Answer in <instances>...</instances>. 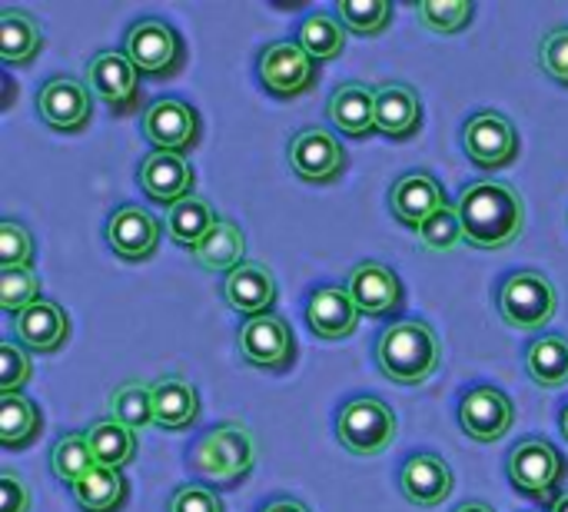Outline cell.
I'll return each instance as SVG.
<instances>
[{"instance_id":"obj_45","label":"cell","mask_w":568,"mask_h":512,"mask_svg":"<svg viewBox=\"0 0 568 512\" xmlns=\"http://www.w3.org/2000/svg\"><path fill=\"white\" fill-rule=\"evenodd\" d=\"M0 512H30V490L13 470L0 473Z\"/></svg>"},{"instance_id":"obj_16","label":"cell","mask_w":568,"mask_h":512,"mask_svg":"<svg viewBox=\"0 0 568 512\" xmlns=\"http://www.w3.org/2000/svg\"><path fill=\"white\" fill-rule=\"evenodd\" d=\"M443 207H449L446 190H443V183H439L433 173H426V170L403 173V177L393 183V190H389V210H393V217H396L403 227L416 230V233H419V227H423L433 213H439Z\"/></svg>"},{"instance_id":"obj_5","label":"cell","mask_w":568,"mask_h":512,"mask_svg":"<svg viewBox=\"0 0 568 512\" xmlns=\"http://www.w3.org/2000/svg\"><path fill=\"white\" fill-rule=\"evenodd\" d=\"M399 433L396 413L379 396H356L339 406L336 436L353 456H379L393 446Z\"/></svg>"},{"instance_id":"obj_29","label":"cell","mask_w":568,"mask_h":512,"mask_svg":"<svg viewBox=\"0 0 568 512\" xmlns=\"http://www.w3.org/2000/svg\"><path fill=\"white\" fill-rule=\"evenodd\" d=\"M216 213H213V203L210 200H203V197H196V193H190V197H183L180 203H173V207H166V220H163V227H166V233L180 243V247H196L213 227H216Z\"/></svg>"},{"instance_id":"obj_48","label":"cell","mask_w":568,"mask_h":512,"mask_svg":"<svg viewBox=\"0 0 568 512\" xmlns=\"http://www.w3.org/2000/svg\"><path fill=\"white\" fill-rule=\"evenodd\" d=\"M552 512H568V493H562V496L552 503Z\"/></svg>"},{"instance_id":"obj_23","label":"cell","mask_w":568,"mask_h":512,"mask_svg":"<svg viewBox=\"0 0 568 512\" xmlns=\"http://www.w3.org/2000/svg\"><path fill=\"white\" fill-rule=\"evenodd\" d=\"M13 333L30 353H53L70 337V317L53 300H37L13 317Z\"/></svg>"},{"instance_id":"obj_3","label":"cell","mask_w":568,"mask_h":512,"mask_svg":"<svg viewBox=\"0 0 568 512\" xmlns=\"http://www.w3.org/2000/svg\"><path fill=\"white\" fill-rule=\"evenodd\" d=\"M256 456H260L256 436L243 423L230 420V423L206 430L196 440L190 453V470L210 486H236L240 480L250 476V470L256 466Z\"/></svg>"},{"instance_id":"obj_26","label":"cell","mask_w":568,"mask_h":512,"mask_svg":"<svg viewBox=\"0 0 568 512\" xmlns=\"http://www.w3.org/2000/svg\"><path fill=\"white\" fill-rule=\"evenodd\" d=\"M200 416V393L193 383L180 377H166L153 383V423L166 433L193 426Z\"/></svg>"},{"instance_id":"obj_32","label":"cell","mask_w":568,"mask_h":512,"mask_svg":"<svg viewBox=\"0 0 568 512\" xmlns=\"http://www.w3.org/2000/svg\"><path fill=\"white\" fill-rule=\"evenodd\" d=\"M526 370L536 386L559 390L568 383V340L566 337H536L526 350Z\"/></svg>"},{"instance_id":"obj_18","label":"cell","mask_w":568,"mask_h":512,"mask_svg":"<svg viewBox=\"0 0 568 512\" xmlns=\"http://www.w3.org/2000/svg\"><path fill=\"white\" fill-rule=\"evenodd\" d=\"M456 490V476L449 463L436 453H416L399 470V493L423 510L443 506Z\"/></svg>"},{"instance_id":"obj_13","label":"cell","mask_w":568,"mask_h":512,"mask_svg":"<svg viewBox=\"0 0 568 512\" xmlns=\"http://www.w3.org/2000/svg\"><path fill=\"white\" fill-rule=\"evenodd\" d=\"M90 107H93V93L83 80L77 77H50L40 90H37V113L40 120L57 130V133H77L90 123Z\"/></svg>"},{"instance_id":"obj_1","label":"cell","mask_w":568,"mask_h":512,"mask_svg":"<svg viewBox=\"0 0 568 512\" xmlns=\"http://www.w3.org/2000/svg\"><path fill=\"white\" fill-rule=\"evenodd\" d=\"M466 243L476 250H506L526 227V203L506 180L466 183L456 200Z\"/></svg>"},{"instance_id":"obj_36","label":"cell","mask_w":568,"mask_h":512,"mask_svg":"<svg viewBox=\"0 0 568 512\" xmlns=\"http://www.w3.org/2000/svg\"><path fill=\"white\" fill-rule=\"evenodd\" d=\"M110 416L133 433L150 426L153 423V386L140 383V380L116 386L110 396Z\"/></svg>"},{"instance_id":"obj_15","label":"cell","mask_w":568,"mask_h":512,"mask_svg":"<svg viewBox=\"0 0 568 512\" xmlns=\"http://www.w3.org/2000/svg\"><path fill=\"white\" fill-rule=\"evenodd\" d=\"M83 83L90 87V93L97 100H103L110 110L123 113L136 103V90H140V70L130 63L126 53L116 50H100L97 57H90L87 70H83Z\"/></svg>"},{"instance_id":"obj_20","label":"cell","mask_w":568,"mask_h":512,"mask_svg":"<svg viewBox=\"0 0 568 512\" xmlns=\"http://www.w3.org/2000/svg\"><path fill=\"white\" fill-rule=\"evenodd\" d=\"M136 180H140V190L153 203H166V207L193 193V167L186 163V157H176V153H160V150L146 153Z\"/></svg>"},{"instance_id":"obj_28","label":"cell","mask_w":568,"mask_h":512,"mask_svg":"<svg viewBox=\"0 0 568 512\" xmlns=\"http://www.w3.org/2000/svg\"><path fill=\"white\" fill-rule=\"evenodd\" d=\"M246 240L243 230L230 220H216V227L193 247V260L210 270V273H233L236 267H243L246 260Z\"/></svg>"},{"instance_id":"obj_17","label":"cell","mask_w":568,"mask_h":512,"mask_svg":"<svg viewBox=\"0 0 568 512\" xmlns=\"http://www.w3.org/2000/svg\"><path fill=\"white\" fill-rule=\"evenodd\" d=\"M106 243L123 260H150L160 250V220L133 203H123L106 220Z\"/></svg>"},{"instance_id":"obj_8","label":"cell","mask_w":568,"mask_h":512,"mask_svg":"<svg viewBox=\"0 0 568 512\" xmlns=\"http://www.w3.org/2000/svg\"><path fill=\"white\" fill-rule=\"evenodd\" d=\"M256 73H260V83L266 87V93H273L280 100L303 97L316 87V60L296 40L266 43L256 60Z\"/></svg>"},{"instance_id":"obj_25","label":"cell","mask_w":568,"mask_h":512,"mask_svg":"<svg viewBox=\"0 0 568 512\" xmlns=\"http://www.w3.org/2000/svg\"><path fill=\"white\" fill-rule=\"evenodd\" d=\"M423 123V100L409 83H386L376 90V130L406 140Z\"/></svg>"},{"instance_id":"obj_41","label":"cell","mask_w":568,"mask_h":512,"mask_svg":"<svg viewBox=\"0 0 568 512\" xmlns=\"http://www.w3.org/2000/svg\"><path fill=\"white\" fill-rule=\"evenodd\" d=\"M30 377H33V367H30L27 350L3 340L0 343V396H17L30 383Z\"/></svg>"},{"instance_id":"obj_42","label":"cell","mask_w":568,"mask_h":512,"mask_svg":"<svg viewBox=\"0 0 568 512\" xmlns=\"http://www.w3.org/2000/svg\"><path fill=\"white\" fill-rule=\"evenodd\" d=\"M33 263V237L27 227L3 220L0 223V270L30 267Z\"/></svg>"},{"instance_id":"obj_30","label":"cell","mask_w":568,"mask_h":512,"mask_svg":"<svg viewBox=\"0 0 568 512\" xmlns=\"http://www.w3.org/2000/svg\"><path fill=\"white\" fill-rule=\"evenodd\" d=\"M87 443H90L97 466H106V470H123L136 456V433L126 430L123 423H116L113 416L93 423L87 430Z\"/></svg>"},{"instance_id":"obj_27","label":"cell","mask_w":568,"mask_h":512,"mask_svg":"<svg viewBox=\"0 0 568 512\" xmlns=\"http://www.w3.org/2000/svg\"><path fill=\"white\" fill-rule=\"evenodd\" d=\"M43 47V30L33 13L3 7L0 10V60L7 67H27Z\"/></svg>"},{"instance_id":"obj_35","label":"cell","mask_w":568,"mask_h":512,"mask_svg":"<svg viewBox=\"0 0 568 512\" xmlns=\"http://www.w3.org/2000/svg\"><path fill=\"white\" fill-rule=\"evenodd\" d=\"M97 466L93 453H90V443H87V433H63L53 450H50V470L57 480L63 483H80L90 470Z\"/></svg>"},{"instance_id":"obj_34","label":"cell","mask_w":568,"mask_h":512,"mask_svg":"<svg viewBox=\"0 0 568 512\" xmlns=\"http://www.w3.org/2000/svg\"><path fill=\"white\" fill-rule=\"evenodd\" d=\"M43 416L30 396H0V443L7 450L30 446L40 436Z\"/></svg>"},{"instance_id":"obj_14","label":"cell","mask_w":568,"mask_h":512,"mask_svg":"<svg viewBox=\"0 0 568 512\" xmlns=\"http://www.w3.org/2000/svg\"><path fill=\"white\" fill-rule=\"evenodd\" d=\"M240 357L256 370H286L296 360V340L283 317L266 313L240 327Z\"/></svg>"},{"instance_id":"obj_44","label":"cell","mask_w":568,"mask_h":512,"mask_svg":"<svg viewBox=\"0 0 568 512\" xmlns=\"http://www.w3.org/2000/svg\"><path fill=\"white\" fill-rule=\"evenodd\" d=\"M166 512H223V503L213 490L206 486H180L170 496Z\"/></svg>"},{"instance_id":"obj_21","label":"cell","mask_w":568,"mask_h":512,"mask_svg":"<svg viewBox=\"0 0 568 512\" xmlns=\"http://www.w3.org/2000/svg\"><path fill=\"white\" fill-rule=\"evenodd\" d=\"M223 300L246 320L266 317L276 303V280L263 263H243L223 280Z\"/></svg>"},{"instance_id":"obj_43","label":"cell","mask_w":568,"mask_h":512,"mask_svg":"<svg viewBox=\"0 0 568 512\" xmlns=\"http://www.w3.org/2000/svg\"><path fill=\"white\" fill-rule=\"evenodd\" d=\"M539 63H542L546 77H552L556 83L568 87V27H556V30H549L542 37Z\"/></svg>"},{"instance_id":"obj_12","label":"cell","mask_w":568,"mask_h":512,"mask_svg":"<svg viewBox=\"0 0 568 512\" xmlns=\"http://www.w3.org/2000/svg\"><path fill=\"white\" fill-rule=\"evenodd\" d=\"M456 420L463 426V433L476 443H499L506 440V433L513 430L516 410L513 400L496 390V386H473L463 393Z\"/></svg>"},{"instance_id":"obj_46","label":"cell","mask_w":568,"mask_h":512,"mask_svg":"<svg viewBox=\"0 0 568 512\" xmlns=\"http://www.w3.org/2000/svg\"><path fill=\"white\" fill-rule=\"evenodd\" d=\"M260 512H310V506H306V503H300V500H293V496H280V500L263 503Z\"/></svg>"},{"instance_id":"obj_6","label":"cell","mask_w":568,"mask_h":512,"mask_svg":"<svg viewBox=\"0 0 568 512\" xmlns=\"http://www.w3.org/2000/svg\"><path fill=\"white\" fill-rule=\"evenodd\" d=\"M506 470H509V483L516 493L529 500H549L566 476V460L549 440L526 436L513 446Z\"/></svg>"},{"instance_id":"obj_10","label":"cell","mask_w":568,"mask_h":512,"mask_svg":"<svg viewBox=\"0 0 568 512\" xmlns=\"http://www.w3.org/2000/svg\"><path fill=\"white\" fill-rule=\"evenodd\" d=\"M140 130L150 140V147H156L160 153L186 157L200 140V113L186 100L160 97L143 110Z\"/></svg>"},{"instance_id":"obj_40","label":"cell","mask_w":568,"mask_h":512,"mask_svg":"<svg viewBox=\"0 0 568 512\" xmlns=\"http://www.w3.org/2000/svg\"><path fill=\"white\" fill-rule=\"evenodd\" d=\"M459 240H466L463 233V220H459V210L456 203L443 207L439 213H433L423 227H419V243L433 253H449L459 247Z\"/></svg>"},{"instance_id":"obj_4","label":"cell","mask_w":568,"mask_h":512,"mask_svg":"<svg viewBox=\"0 0 568 512\" xmlns=\"http://www.w3.org/2000/svg\"><path fill=\"white\" fill-rule=\"evenodd\" d=\"M496 303H499V317L513 330L536 333V330H542L556 317L559 293L549 283L546 273H539V270H516V273H509L503 280V287L496 293Z\"/></svg>"},{"instance_id":"obj_39","label":"cell","mask_w":568,"mask_h":512,"mask_svg":"<svg viewBox=\"0 0 568 512\" xmlns=\"http://www.w3.org/2000/svg\"><path fill=\"white\" fill-rule=\"evenodd\" d=\"M40 300V277L33 273V267H13V270H0V307L7 313H20L27 307H33Z\"/></svg>"},{"instance_id":"obj_19","label":"cell","mask_w":568,"mask_h":512,"mask_svg":"<svg viewBox=\"0 0 568 512\" xmlns=\"http://www.w3.org/2000/svg\"><path fill=\"white\" fill-rule=\"evenodd\" d=\"M346 290H349L353 303L359 307V313H366V317H389L393 310L403 307L399 277L386 263H376V260L356 263L349 270Z\"/></svg>"},{"instance_id":"obj_11","label":"cell","mask_w":568,"mask_h":512,"mask_svg":"<svg viewBox=\"0 0 568 512\" xmlns=\"http://www.w3.org/2000/svg\"><path fill=\"white\" fill-rule=\"evenodd\" d=\"M286 157H290L293 173L300 180H310V183H329L349 163L346 147L326 127H306V130H300L290 140V153Z\"/></svg>"},{"instance_id":"obj_38","label":"cell","mask_w":568,"mask_h":512,"mask_svg":"<svg viewBox=\"0 0 568 512\" xmlns=\"http://www.w3.org/2000/svg\"><path fill=\"white\" fill-rule=\"evenodd\" d=\"M416 13H419L426 30L456 33L473 20L476 3H469V0H423V3H416Z\"/></svg>"},{"instance_id":"obj_49","label":"cell","mask_w":568,"mask_h":512,"mask_svg":"<svg viewBox=\"0 0 568 512\" xmlns=\"http://www.w3.org/2000/svg\"><path fill=\"white\" fill-rule=\"evenodd\" d=\"M562 436H566V443H568V406L562 410Z\"/></svg>"},{"instance_id":"obj_24","label":"cell","mask_w":568,"mask_h":512,"mask_svg":"<svg viewBox=\"0 0 568 512\" xmlns=\"http://www.w3.org/2000/svg\"><path fill=\"white\" fill-rule=\"evenodd\" d=\"M326 113L339 133L363 140L376 130V93L366 83H339L326 103Z\"/></svg>"},{"instance_id":"obj_2","label":"cell","mask_w":568,"mask_h":512,"mask_svg":"<svg viewBox=\"0 0 568 512\" xmlns=\"http://www.w3.org/2000/svg\"><path fill=\"white\" fill-rule=\"evenodd\" d=\"M439 340L419 320H396L376 340L379 373L399 386H423L439 370Z\"/></svg>"},{"instance_id":"obj_9","label":"cell","mask_w":568,"mask_h":512,"mask_svg":"<svg viewBox=\"0 0 568 512\" xmlns=\"http://www.w3.org/2000/svg\"><path fill=\"white\" fill-rule=\"evenodd\" d=\"M463 147H466V157L493 173V170H503L516 160L519 153V133L513 127V120L499 110H479L466 120L463 127Z\"/></svg>"},{"instance_id":"obj_22","label":"cell","mask_w":568,"mask_h":512,"mask_svg":"<svg viewBox=\"0 0 568 512\" xmlns=\"http://www.w3.org/2000/svg\"><path fill=\"white\" fill-rule=\"evenodd\" d=\"M306 323L320 340H346L359 323V307L346 287H316L306 297Z\"/></svg>"},{"instance_id":"obj_33","label":"cell","mask_w":568,"mask_h":512,"mask_svg":"<svg viewBox=\"0 0 568 512\" xmlns=\"http://www.w3.org/2000/svg\"><path fill=\"white\" fill-rule=\"evenodd\" d=\"M296 43H300L316 63L336 60V57L346 50V27H343V20H339L336 13L316 10V13H310V17L300 23Z\"/></svg>"},{"instance_id":"obj_37","label":"cell","mask_w":568,"mask_h":512,"mask_svg":"<svg viewBox=\"0 0 568 512\" xmlns=\"http://www.w3.org/2000/svg\"><path fill=\"white\" fill-rule=\"evenodd\" d=\"M336 17L343 20V27L349 33L373 37V33L386 30V23L393 17V3L389 0H339Z\"/></svg>"},{"instance_id":"obj_47","label":"cell","mask_w":568,"mask_h":512,"mask_svg":"<svg viewBox=\"0 0 568 512\" xmlns=\"http://www.w3.org/2000/svg\"><path fill=\"white\" fill-rule=\"evenodd\" d=\"M453 512H496L489 503H479V500H469V503H463L459 510H453Z\"/></svg>"},{"instance_id":"obj_31","label":"cell","mask_w":568,"mask_h":512,"mask_svg":"<svg viewBox=\"0 0 568 512\" xmlns=\"http://www.w3.org/2000/svg\"><path fill=\"white\" fill-rule=\"evenodd\" d=\"M126 476L120 470L93 466L80 483H73V500L83 512H116L126 500Z\"/></svg>"},{"instance_id":"obj_7","label":"cell","mask_w":568,"mask_h":512,"mask_svg":"<svg viewBox=\"0 0 568 512\" xmlns=\"http://www.w3.org/2000/svg\"><path fill=\"white\" fill-rule=\"evenodd\" d=\"M123 53L140 73H150V77L176 73L186 57L176 27L160 17H140L123 37Z\"/></svg>"}]
</instances>
